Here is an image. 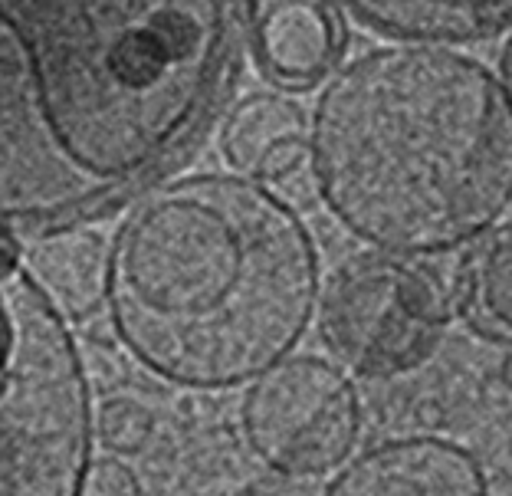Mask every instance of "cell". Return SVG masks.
I'll return each instance as SVG.
<instances>
[{
    "label": "cell",
    "instance_id": "obj_17",
    "mask_svg": "<svg viewBox=\"0 0 512 496\" xmlns=\"http://www.w3.org/2000/svg\"><path fill=\"white\" fill-rule=\"evenodd\" d=\"M503 382L512 388V355H509V359L503 362Z\"/></svg>",
    "mask_w": 512,
    "mask_h": 496
},
{
    "label": "cell",
    "instance_id": "obj_11",
    "mask_svg": "<svg viewBox=\"0 0 512 496\" xmlns=\"http://www.w3.org/2000/svg\"><path fill=\"white\" fill-rule=\"evenodd\" d=\"M109 244L86 224H69L40 234L30 247L27 270L66 319H89L106 296Z\"/></svg>",
    "mask_w": 512,
    "mask_h": 496
},
{
    "label": "cell",
    "instance_id": "obj_10",
    "mask_svg": "<svg viewBox=\"0 0 512 496\" xmlns=\"http://www.w3.org/2000/svg\"><path fill=\"white\" fill-rule=\"evenodd\" d=\"M358 27L401 43H483L512 27V0H325Z\"/></svg>",
    "mask_w": 512,
    "mask_h": 496
},
{
    "label": "cell",
    "instance_id": "obj_8",
    "mask_svg": "<svg viewBox=\"0 0 512 496\" xmlns=\"http://www.w3.org/2000/svg\"><path fill=\"white\" fill-rule=\"evenodd\" d=\"M339 23L325 0H263L256 4L250 53L279 89L322 83L339 60Z\"/></svg>",
    "mask_w": 512,
    "mask_h": 496
},
{
    "label": "cell",
    "instance_id": "obj_6",
    "mask_svg": "<svg viewBox=\"0 0 512 496\" xmlns=\"http://www.w3.org/2000/svg\"><path fill=\"white\" fill-rule=\"evenodd\" d=\"M240 424L250 451L273 474L322 477L355 451L362 398L339 365L293 355L250 382Z\"/></svg>",
    "mask_w": 512,
    "mask_h": 496
},
{
    "label": "cell",
    "instance_id": "obj_14",
    "mask_svg": "<svg viewBox=\"0 0 512 496\" xmlns=\"http://www.w3.org/2000/svg\"><path fill=\"white\" fill-rule=\"evenodd\" d=\"M79 496H142V483H138L135 470L122 464V460L99 457L89 464Z\"/></svg>",
    "mask_w": 512,
    "mask_h": 496
},
{
    "label": "cell",
    "instance_id": "obj_12",
    "mask_svg": "<svg viewBox=\"0 0 512 496\" xmlns=\"http://www.w3.org/2000/svg\"><path fill=\"white\" fill-rule=\"evenodd\" d=\"M457 313L476 336L512 345V221L476 237L457 273Z\"/></svg>",
    "mask_w": 512,
    "mask_h": 496
},
{
    "label": "cell",
    "instance_id": "obj_5",
    "mask_svg": "<svg viewBox=\"0 0 512 496\" xmlns=\"http://www.w3.org/2000/svg\"><path fill=\"white\" fill-rule=\"evenodd\" d=\"M450 299L424 263L365 253L342 263L322 296V339L342 365L368 378L421 368L444 342Z\"/></svg>",
    "mask_w": 512,
    "mask_h": 496
},
{
    "label": "cell",
    "instance_id": "obj_15",
    "mask_svg": "<svg viewBox=\"0 0 512 496\" xmlns=\"http://www.w3.org/2000/svg\"><path fill=\"white\" fill-rule=\"evenodd\" d=\"M444 421H447V411L440 401H424V405H417V424H424V428H440Z\"/></svg>",
    "mask_w": 512,
    "mask_h": 496
},
{
    "label": "cell",
    "instance_id": "obj_1",
    "mask_svg": "<svg viewBox=\"0 0 512 496\" xmlns=\"http://www.w3.org/2000/svg\"><path fill=\"white\" fill-rule=\"evenodd\" d=\"M260 0H0V227L89 224L220 129Z\"/></svg>",
    "mask_w": 512,
    "mask_h": 496
},
{
    "label": "cell",
    "instance_id": "obj_9",
    "mask_svg": "<svg viewBox=\"0 0 512 496\" xmlns=\"http://www.w3.org/2000/svg\"><path fill=\"white\" fill-rule=\"evenodd\" d=\"M220 152L237 175L289 184L306 171V112L279 92L230 102L220 122Z\"/></svg>",
    "mask_w": 512,
    "mask_h": 496
},
{
    "label": "cell",
    "instance_id": "obj_2",
    "mask_svg": "<svg viewBox=\"0 0 512 496\" xmlns=\"http://www.w3.org/2000/svg\"><path fill=\"white\" fill-rule=\"evenodd\" d=\"M309 224L266 181L168 178L132 201L109 240L115 339L168 385L224 391L293 355L319 309Z\"/></svg>",
    "mask_w": 512,
    "mask_h": 496
},
{
    "label": "cell",
    "instance_id": "obj_16",
    "mask_svg": "<svg viewBox=\"0 0 512 496\" xmlns=\"http://www.w3.org/2000/svg\"><path fill=\"white\" fill-rule=\"evenodd\" d=\"M503 69H506V83H509V92H512V40L506 46V60H503Z\"/></svg>",
    "mask_w": 512,
    "mask_h": 496
},
{
    "label": "cell",
    "instance_id": "obj_7",
    "mask_svg": "<svg viewBox=\"0 0 512 496\" xmlns=\"http://www.w3.org/2000/svg\"><path fill=\"white\" fill-rule=\"evenodd\" d=\"M322 496H490V483L467 447L424 434L368 447Z\"/></svg>",
    "mask_w": 512,
    "mask_h": 496
},
{
    "label": "cell",
    "instance_id": "obj_3",
    "mask_svg": "<svg viewBox=\"0 0 512 496\" xmlns=\"http://www.w3.org/2000/svg\"><path fill=\"white\" fill-rule=\"evenodd\" d=\"M306 171L348 234L437 257L512 204V109L483 63L430 43L345 63L306 122Z\"/></svg>",
    "mask_w": 512,
    "mask_h": 496
},
{
    "label": "cell",
    "instance_id": "obj_4",
    "mask_svg": "<svg viewBox=\"0 0 512 496\" xmlns=\"http://www.w3.org/2000/svg\"><path fill=\"white\" fill-rule=\"evenodd\" d=\"M0 227V496H79L92 464V388L69 319Z\"/></svg>",
    "mask_w": 512,
    "mask_h": 496
},
{
    "label": "cell",
    "instance_id": "obj_13",
    "mask_svg": "<svg viewBox=\"0 0 512 496\" xmlns=\"http://www.w3.org/2000/svg\"><path fill=\"white\" fill-rule=\"evenodd\" d=\"M92 428H96L102 447H109L112 454L132 457L148 447L151 431H155V414L132 395H115L99 405Z\"/></svg>",
    "mask_w": 512,
    "mask_h": 496
}]
</instances>
